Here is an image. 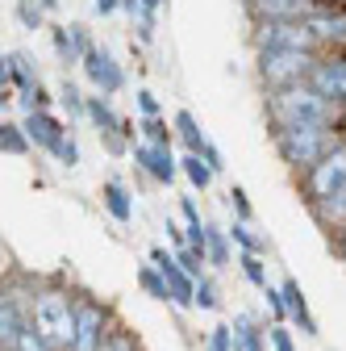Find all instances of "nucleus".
<instances>
[{
    "label": "nucleus",
    "mask_w": 346,
    "mask_h": 351,
    "mask_svg": "<svg viewBox=\"0 0 346 351\" xmlns=\"http://www.w3.org/2000/svg\"><path fill=\"white\" fill-rule=\"evenodd\" d=\"M230 205H234V213H238V222H250V201H246V193L234 184L230 189Z\"/></svg>",
    "instance_id": "e433bc0d"
},
{
    "label": "nucleus",
    "mask_w": 346,
    "mask_h": 351,
    "mask_svg": "<svg viewBox=\"0 0 346 351\" xmlns=\"http://www.w3.org/2000/svg\"><path fill=\"white\" fill-rule=\"evenodd\" d=\"M305 29L313 34L317 47H334V51L346 55V13H330V9L317 5V9L305 17Z\"/></svg>",
    "instance_id": "9d476101"
},
{
    "label": "nucleus",
    "mask_w": 346,
    "mask_h": 351,
    "mask_svg": "<svg viewBox=\"0 0 346 351\" xmlns=\"http://www.w3.org/2000/svg\"><path fill=\"white\" fill-rule=\"evenodd\" d=\"M138 285H142L150 297H159V301H171V293H167V280H163L155 268H142V272H138Z\"/></svg>",
    "instance_id": "c756f323"
},
{
    "label": "nucleus",
    "mask_w": 346,
    "mask_h": 351,
    "mask_svg": "<svg viewBox=\"0 0 346 351\" xmlns=\"http://www.w3.org/2000/svg\"><path fill=\"white\" fill-rule=\"evenodd\" d=\"M267 109H271V121L284 125V121H317V125H338V113L342 105L325 101L309 80L300 84H288V88H276L267 97Z\"/></svg>",
    "instance_id": "7ed1b4c3"
},
{
    "label": "nucleus",
    "mask_w": 346,
    "mask_h": 351,
    "mask_svg": "<svg viewBox=\"0 0 346 351\" xmlns=\"http://www.w3.org/2000/svg\"><path fill=\"white\" fill-rule=\"evenodd\" d=\"M226 239H234L246 255H263V239H258V234H250V226L246 222H234L230 230H226Z\"/></svg>",
    "instance_id": "cd10ccee"
},
{
    "label": "nucleus",
    "mask_w": 346,
    "mask_h": 351,
    "mask_svg": "<svg viewBox=\"0 0 346 351\" xmlns=\"http://www.w3.org/2000/svg\"><path fill=\"white\" fill-rule=\"evenodd\" d=\"M13 84V67H9V55H0V93Z\"/></svg>",
    "instance_id": "37998d69"
},
{
    "label": "nucleus",
    "mask_w": 346,
    "mask_h": 351,
    "mask_svg": "<svg viewBox=\"0 0 346 351\" xmlns=\"http://www.w3.org/2000/svg\"><path fill=\"white\" fill-rule=\"evenodd\" d=\"M254 47L258 51H305V55L321 51L313 34L305 29V21H254Z\"/></svg>",
    "instance_id": "39448f33"
},
{
    "label": "nucleus",
    "mask_w": 346,
    "mask_h": 351,
    "mask_svg": "<svg viewBox=\"0 0 346 351\" xmlns=\"http://www.w3.org/2000/svg\"><path fill=\"white\" fill-rule=\"evenodd\" d=\"M105 205H109V213L117 217V222H129V217H134V201H129V193H125L121 180L105 184Z\"/></svg>",
    "instance_id": "aec40b11"
},
{
    "label": "nucleus",
    "mask_w": 346,
    "mask_h": 351,
    "mask_svg": "<svg viewBox=\"0 0 346 351\" xmlns=\"http://www.w3.org/2000/svg\"><path fill=\"white\" fill-rule=\"evenodd\" d=\"M317 55H305V51H258V75L271 88H288V84H300L309 80Z\"/></svg>",
    "instance_id": "20e7f679"
},
{
    "label": "nucleus",
    "mask_w": 346,
    "mask_h": 351,
    "mask_svg": "<svg viewBox=\"0 0 346 351\" xmlns=\"http://www.w3.org/2000/svg\"><path fill=\"white\" fill-rule=\"evenodd\" d=\"M313 213H317V222H321V226H330V230H346V184H342L338 193H330L325 201H317Z\"/></svg>",
    "instance_id": "f3484780"
},
{
    "label": "nucleus",
    "mask_w": 346,
    "mask_h": 351,
    "mask_svg": "<svg viewBox=\"0 0 346 351\" xmlns=\"http://www.w3.org/2000/svg\"><path fill=\"white\" fill-rule=\"evenodd\" d=\"M238 268H242V276L254 285V289H267V263H263V255H238Z\"/></svg>",
    "instance_id": "393cba45"
},
{
    "label": "nucleus",
    "mask_w": 346,
    "mask_h": 351,
    "mask_svg": "<svg viewBox=\"0 0 346 351\" xmlns=\"http://www.w3.org/2000/svg\"><path fill=\"white\" fill-rule=\"evenodd\" d=\"M55 159H59L63 167H75V163H79V147H75V138H71V134L55 147Z\"/></svg>",
    "instance_id": "f704fd0d"
},
{
    "label": "nucleus",
    "mask_w": 346,
    "mask_h": 351,
    "mask_svg": "<svg viewBox=\"0 0 346 351\" xmlns=\"http://www.w3.org/2000/svg\"><path fill=\"white\" fill-rule=\"evenodd\" d=\"M138 105H142L146 117H159V101H155V93H138Z\"/></svg>",
    "instance_id": "79ce46f5"
},
{
    "label": "nucleus",
    "mask_w": 346,
    "mask_h": 351,
    "mask_svg": "<svg viewBox=\"0 0 346 351\" xmlns=\"http://www.w3.org/2000/svg\"><path fill=\"white\" fill-rule=\"evenodd\" d=\"M134 159L155 176L159 184H171V180H176V171H180V163L171 159V151H167V147H134Z\"/></svg>",
    "instance_id": "2eb2a0df"
},
{
    "label": "nucleus",
    "mask_w": 346,
    "mask_h": 351,
    "mask_svg": "<svg viewBox=\"0 0 346 351\" xmlns=\"http://www.w3.org/2000/svg\"><path fill=\"white\" fill-rule=\"evenodd\" d=\"M342 184H346V143H338L313 171H305V197H309V205H317L330 193H338Z\"/></svg>",
    "instance_id": "423d86ee"
},
{
    "label": "nucleus",
    "mask_w": 346,
    "mask_h": 351,
    "mask_svg": "<svg viewBox=\"0 0 346 351\" xmlns=\"http://www.w3.org/2000/svg\"><path fill=\"white\" fill-rule=\"evenodd\" d=\"M29 326H34V335L42 339L46 351H71V343H75V301L63 289L34 293Z\"/></svg>",
    "instance_id": "f03ea898"
},
{
    "label": "nucleus",
    "mask_w": 346,
    "mask_h": 351,
    "mask_svg": "<svg viewBox=\"0 0 346 351\" xmlns=\"http://www.w3.org/2000/svg\"><path fill=\"white\" fill-rule=\"evenodd\" d=\"M338 255L346 259V230H338Z\"/></svg>",
    "instance_id": "49530a36"
},
{
    "label": "nucleus",
    "mask_w": 346,
    "mask_h": 351,
    "mask_svg": "<svg viewBox=\"0 0 346 351\" xmlns=\"http://www.w3.org/2000/svg\"><path fill=\"white\" fill-rule=\"evenodd\" d=\"M204 351H234V330H230V326H213Z\"/></svg>",
    "instance_id": "72a5a7b5"
},
{
    "label": "nucleus",
    "mask_w": 346,
    "mask_h": 351,
    "mask_svg": "<svg viewBox=\"0 0 346 351\" xmlns=\"http://www.w3.org/2000/svg\"><path fill=\"white\" fill-rule=\"evenodd\" d=\"M34 5H38L42 13H51V9H59V0H34Z\"/></svg>",
    "instance_id": "a18cd8bd"
},
{
    "label": "nucleus",
    "mask_w": 346,
    "mask_h": 351,
    "mask_svg": "<svg viewBox=\"0 0 346 351\" xmlns=\"http://www.w3.org/2000/svg\"><path fill=\"white\" fill-rule=\"evenodd\" d=\"M51 38H55V51H59L63 63H83V55L92 51L83 25H59V29H51Z\"/></svg>",
    "instance_id": "4468645a"
},
{
    "label": "nucleus",
    "mask_w": 346,
    "mask_h": 351,
    "mask_svg": "<svg viewBox=\"0 0 346 351\" xmlns=\"http://www.w3.org/2000/svg\"><path fill=\"white\" fill-rule=\"evenodd\" d=\"M309 84L334 105H346V55H334V59H317L313 71H309Z\"/></svg>",
    "instance_id": "1a4fd4ad"
},
{
    "label": "nucleus",
    "mask_w": 346,
    "mask_h": 351,
    "mask_svg": "<svg viewBox=\"0 0 346 351\" xmlns=\"http://www.w3.org/2000/svg\"><path fill=\"white\" fill-rule=\"evenodd\" d=\"M101 351H138V339L129 335V330H121V326H109V335H105Z\"/></svg>",
    "instance_id": "c85d7f7f"
},
{
    "label": "nucleus",
    "mask_w": 346,
    "mask_h": 351,
    "mask_svg": "<svg viewBox=\"0 0 346 351\" xmlns=\"http://www.w3.org/2000/svg\"><path fill=\"white\" fill-rule=\"evenodd\" d=\"M284 310H288V318L305 330V335H317V322H313V314H309V305H305V293H300V285L296 280H284Z\"/></svg>",
    "instance_id": "dca6fc26"
},
{
    "label": "nucleus",
    "mask_w": 346,
    "mask_h": 351,
    "mask_svg": "<svg viewBox=\"0 0 346 351\" xmlns=\"http://www.w3.org/2000/svg\"><path fill=\"white\" fill-rule=\"evenodd\" d=\"M338 143L342 138H338L334 125H317V121H284V125H276V151L296 171H313Z\"/></svg>",
    "instance_id": "f257e3e1"
},
{
    "label": "nucleus",
    "mask_w": 346,
    "mask_h": 351,
    "mask_svg": "<svg viewBox=\"0 0 346 351\" xmlns=\"http://www.w3.org/2000/svg\"><path fill=\"white\" fill-rule=\"evenodd\" d=\"M192 305H200V310H217V289H213V280H209V276H200V280H196Z\"/></svg>",
    "instance_id": "7c9ffc66"
},
{
    "label": "nucleus",
    "mask_w": 346,
    "mask_h": 351,
    "mask_svg": "<svg viewBox=\"0 0 346 351\" xmlns=\"http://www.w3.org/2000/svg\"><path fill=\"white\" fill-rule=\"evenodd\" d=\"M176 263L184 268V276H192V280H200L204 276V251H192V247H176Z\"/></svg>",
    "instance_id": "bb28decb"
},
{
    "label": "nucleus",
    "mask_w": 346,
    "mask_h": 351,
    "mask_svg": "<svg viewBox=\"0 0 346 351\" xmlns=\"http://www.w3.org/2000/svg\"><path fill=\"white\" fill-rule=\"evenodd\" d=\"M79 67H83V75H88V80H92V84L101 88V93H105V97H109V93H117V88L125 84V75H121V67L113 63V55H109L105 47H92L88 55H83V63H79Z\"/></svg>",
    "instance_id": "f8f14e48"
},
{
    "label": "nucleus",
    "mask_w": 346,
    "mask_h": 351,
    "mask_svg": "<svg viewBox=\"0 0 346 351\" xmlns=\"http://www.w3.org/2000/svg\"><path fill=\"white\" fill-rule=\"evenodd\" d=\"M0 151H9V155H25L29 151V138H25V130L17 121H0Z\"/></svg>",
    "instance_id": "5701e85b"
},
{
    "label": "nucleus",
    "mask_w": 346,
    "mask_h": 351,
    "mask_svg": "<svg viewBox=\"0 0 346 351\" xmlns=\"http://www.w3.org/2000/svg\"><path fill=\"white\" fill-rule=\"evenodd\" d=\"M204 255H209V263L226 268V263H230V243H226V230L204 226Z\"/></svg>",
    "instance_id": "412c9836"
},
{
    "label": "nucleus",
    "mask_w": 346,
    "mask_h": 351,
    "mask_svg": "<svg viewBox=\"0 0 346 351\" xmlns=\"http://www.w3.org/2000/svg\"><path fill=\"white\" fill-rule=\"evenodd\" d=\"M176 130H180V138L188 143V155H200V147H204L209 138L200 134V125H196V117H192L188 109H180V113H176Z\"/></svg>",
    "instance_id": "4be33fe9"
},
{
    "label": "nucleus",
    "mask_w": 346,
    "mask_h": 351,
    "mask_svg": "<svg viewBox=\"0 0 346 351\" xmlns=\"http://www.w3.org/2000/svg\"><path fill=\"white\" fill-rule=\"evenodd\" d=\"M263 297H267V310H271V318H276V326H280V322L288 318V310H284V293L267 285V289H263Z\"/></svg>",
    "instance_id": "c9c22d12"
},
{
    "label": "nucleus",
    "mask_w": 346,
    "mask_h": 351,
    "mask_svg": "<svg viewBox=\"0 0 346 351\" xmlns=\"http://www.w3.org/2000/svg\"><path fill=\"white\" fill-rule=\"evenodd\" d=\"M142 130H146L150 147H171V130H167V121H159V117H146V121H142Z\"/></svg>",
    "instance_id": "2f4dec72"
},
{
    "label": "nucleus",
    "mask_w": 346,
    "mask_h": 351,
    "mask_svg": "<svg viewBox=\"0 0 346 351\" xmlns=\"http://www.w3.org/2000/svg\"><path fill=\"white\" fill-rule=\"evenodd\" d=\"M113 9H117V0H96V13H101V17L113 13Z\"/></svg>",
    "instance_id": "c03bdc74"
},
{
    "label": "nucleus",
    "mask_w": 346,
    "mask_h": 351,
    "mask_svg": "<svg viewBox=\"0 0 346 351\" xmlns=\"http://www.w3.org/2000/svg\"><path fill=\"white\" fill-rule=\"evenodd\" d=\"M105 335H109V310L101 301H75V343H71V351H101V343H105Z\"/></svg>",
    "instance_id": "0eeeda50"
},
{
    "label": "nucleus",
    "mask_w": 346,
    "mask_h": 351,
    "mask_svg": "<svg viewBox=\"0 0 346 351\" xmlns=\"http://www.w3.org/2000/svg\"><path fill=\"white\" fill-rule=\"evenodd\" d=\"M254 21H305L317 0H246Z\"/></svg>",
    "instance_id": "9b49d317"
},
{
    "label": "nucleus",
    "mask_w": 346,
    "mask_h": 351,
    "mask_svg": "<svg viewBox=\"0 0 346 351\" xmlns=\"http://www.w3.org/2000/svg\"><path fill=\"white\" fill-rule=\"evenodd\" d=\"M63 101H67V109H71V113H83V105H88V101H83L71 84H63Z\"/></svg>",
    "instance_id": "ea45409f"
},
{
    "label": "nucleus",
    "mask_w": 346,
    "mask_h": 351,
    "mask_svg": "<svg viewBox=\"0 0 346 351\" xmlns=\"http://www.w3.org/2000/svg\"><path fill=\"white\" fill-rule=\"evenodd\" d=\"M5 101H9V97H5V93H0V109H5Z\"/></svg>",
    "instance_id": "09e8293b"
},
{
    "label": "nucleus",
    "mask_w": 346,
    "mask_h": 351,
    "mask_svg": "<svg viewBox=\"0 0 346 351\" xmlns=\"http://www.w3.org/2000/svg\"><path fill=\"white\" fill-rule=\"evenodd\" d=\"M230 330H234V351H263V330L254 326L250 314H238Z\"/></svg>",
    "instance_id": "6ab92c4d"
},
{
    "label": "nucleus",
    "mask_w": 346,
    "mask_h": 351,
    "mask_svg": "<svg viewBox=\"0 0 346 351\" xmlns=\"http://www.w3.org/2000/svg\"><path fill=\"white\" fill-rule=\"evenodd\" d=\"M9 67H13V80L21 84V93H29V88H38V71H34V63H29V55H9Z\"/></svg>",
    "instance_id": "a878e982"
},
{
    "label": "nucleus",
    "mask_w": 346,
    "mask_h": 351,
    "mask_svg": "<svg viewBox=\"0 0 346 351\" xmlns=\"http://www.w3.org/2000/svg\"><path fill=\"white\" fill-rule=\"evenodd\" d=\"M42 17H46V13H42L34 0H17V21H21L25 29H42Z\"/></svg>",
    "instance_id": "473e14b6"
},
{
    "label": "nucleus",
    "mask_w": 346,
    "mask_h": 351,
    "mask_svg": "<svg viewBox=\"0 0 346 351\" xmlns=\"http://www.w3.org/2000/svg\"><path fill=\"white\" fill-rule=\"evenodd\" d=\"M159 5H163V0H142V9H146V13H155Z\"/></svg>",
    "instance_id": "de8ad7c7"
},
{
    "label": "nucleus",
    "mask_w": 346,
    "mask_h": 351,
    "mask_svg": "<svg viewBox=\"0 0 346 351\" xmlns=\"http://www.w3.org/2000/svg\"><path fill=\"white\" fill-rule=\"evenodd\" d=\"M150 263H155V272L167 280L171 305H180V310H192V293H196V280H192V276H184V268L176 263V251H163V247H155V251H150Z\"/></svg>",
    "instance_id": "6e6552de"
},
{
    "label": "nucleus",
    "mask_w": 346,
    "mask_h": 351,
    "mask_svg": "<svg viewBox=\"0 0 346 351\" xmlns=\"http://www.w3.org/2000/svg\"><path fill=\"white\" fill-rule=\"evenodd\" d=\"M21 130H25V138H29V147H42V151H51L55 155V147L67 138V130L51 117V113H42V109H34V113H25V121H21Z\"/></svg>",
    "instance_id": "ddd939ff"
},
{
    "label": "nucleus",
    "mask_w": 346,
    "mask_h": 351,
    "mask_svg": "<svg viewBox=\"0 0 346 351\" xmlns=\"http://www.w3.org/2000/svg\"><path fill=\"white\" fill-rule=\"evenodd\" d=\"M200 159L209 163V171H222V167H226V163H222V151L213 147V143H204V147H200Z\"/></svg>",
    "instance_id": "58836bf2"
},
{
    "label": "nucleus",
    "mask_w": 346,
    "mask_h": 351,
    "mask_svg": "<svg viewBox=\"0 0 346 351\" xmlns=\"http://www.w3.org/2000/svg\"><path fill=\"white\" fill-rule=\"evenodd\" d=\"M180 167H184V176L192 180V189H200V193H204V189L213 184V171H209V163H204L200 155H184V159H180Z\"/></svg>",
    "instance_id": "b1692460"
},
{
    "label": "nucleus",
    "mask_w": 346,
    "mask_h": 351,
    "mask_svg": "<svg viewBox=\"0 0 346 351\" xmlns=\"http://www.w3.org/2000/svg\"><path fill=\"white\" fill-rule=\"evenodd\" d=\"M267 339H271V347H276V351H296V347H292V335H288L284 326H271V330H267Z\"/></svg>",
    "instance_id": "4c0bfd02"
},
{
    "label": "nucleus",
    "mask_w": 346,
    "mask_h": 351,
    "mask_svg": "<svg viewBox=\"0 0 346 351\" xmlns=\"http://www.w3.org/2000/svg\"><path fill=\"white\" fill-rule=\"evenodd\" d=\"M180 213H184V222H188V226H200V209H196V201H192V197H184V201H180Z\"/></svg>",
    "instance_id": "a19ab883"
},
{
    "label": "nucleus",
    "mask_w": 346,
    "mask_h": 351,
    "mask_svg": "<svg viewBox=\"0 0 346 351\" xmlns=\"http://www.w3.org/2000/svg\"><path fill=\"white\" fill-rule=\"evenodd\" d=\"M83 113H88V117L105 130V134H109V147H121V138H117V134H121V117L109 109V101H105V97H92L88 105H83Z\"/></svg>",
    "instance_id": "a211bd4d"
}]
</instances>
